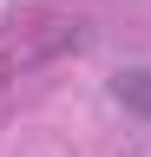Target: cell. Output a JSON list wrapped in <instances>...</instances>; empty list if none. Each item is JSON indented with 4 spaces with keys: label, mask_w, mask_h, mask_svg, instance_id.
<instances>
[{
    "label": "cell",
    "mask_w": 151,
    "mask_h": 157,
    "mask_svg": "<svg viewBox=\"0 0 151 157\" xmlns=\"http://www.w3.org/2000/svg\"><path fill=\"white\" fill-rule=\"evenodd\" d=\"M112 98H118L131 118L151 124V66H118V72H112Z\"/></svg>",
    "instance_id": "cell-1"
}]
</instances>
